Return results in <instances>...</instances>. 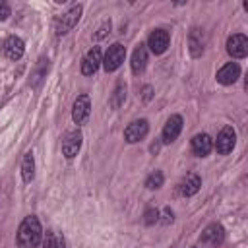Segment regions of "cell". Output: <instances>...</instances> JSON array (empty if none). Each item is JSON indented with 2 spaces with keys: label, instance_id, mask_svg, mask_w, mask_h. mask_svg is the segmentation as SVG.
<instances>
[{
  "label": "cell",
  "instance_id": "6da1fadb",
  "mask_svg": "<svg viewBox=\"0 0 248 248\" xmlns=\"http://www.w3.org/2000/svg\"><path fill=\"white\" fill-rule=\"evenodd\" d=\"M16 242H17V248H37L43 242V229L35 215H27L21 221Z\"/></svg>",
  "mask_w": 248,
  "mask_h": 248
},
{
  "label": "cell",
  "instance_id": "ac0fdd59",
  "mask_svg": "<svg viewBox=\"0 0 248 248\" xmlns=\"http://www.w3.org/2000/svg\"><path fill=\"white\" fill-rule=\"evenodd\" d=\"M211 149H213V140L207 134H196L192 138V151L198 157H205Z\"/></svg>",
  "mask_w": 248,
  "mask_h": 248
},
{
  "label": "cell",
  "instance_id": "e0dca14e",
  "mask_svg": "<svg viewBox=\"0 0 248 248\" xmlns=\"http://www.w3.org/2000/svg\"><path fill=\"white\" fill-rule=\"evenodd\" d=\"M132 72L136 74V76H140L143 70H145V66H147V48H145V45H138L136 48H134V52H132Z\"/></svg>",
  "mask_w": 248,
  "mask_h": 248
},
{
  "label": "cell",
  "instance_id": "7a4b0ae2",
  "mask_svg": "<svg viewBox=\"0 0 248 248\" xmlns=\"http://www.w3.org/2000/svg\"><path fill=\"white\" fill-rule=\"evenodd\" d=\"M79 16H81V6L79 4L72 6L66 14H62L60 17H56V21H54V33L56 35H64L70 29H74V25L79 21Z\"/></svg>",
  "mask_w": 248,
  "mask_h": 248
},
{
  "label": "cell",
  "instance_id": "ffe728a7",
  "mask_svg": "<svg viewBox=\"0 0 248 248\" xmlns=\"http://www.w3.org/2000/svg\"><path fill=\"white\" fill-rule=\"evenodd\" d=\"M43 246H45V248H64L66 242H64V236H62L60 232L48 231V232L45 234V238H43Z\"/></svg>",
  "mask_w": 248,
  "mask_h": 248
},
{
  "label": "cell",
  "instance_id": "44dd1931",
  "mask_svg": "<svg viewBox=\"0 0 248 248\" xmlns=\"http://www.w3.org/2000/svg\"><path fill=\"white\" fill-rule=\"evenodd\" d=\"M124 101H126V85H124V81H118L114 87V93L110 97V105H112V108H118Z\"/></svg>",
  "mask_w": 248,
  "mask_h": 248
},
{
  "label": "cell",
  "instance_id": "ba28073f",
  "mask_svg": "<svg viewBox=\"0 0 248 248\" xmlns=\"http://www.w3.org/2000/svg\"><path fill=\"white\" fill-rule=\"evenodd\" d=\"M227 52L232 58H244L248 54V39L242 33H234L227 39Z\"/></svg>",
  "mask_w": 248,
  "mask_h": 248
},
{
  "label": "cell",
  "instance_id": "603a6c76",
  "mask_svg": "<svg viewBox=\"0 0 248 248\" xmlns=\"http://www.w3.org/2000/svg\"><path fill=\"white\" fill-rule=\"evenodd\" d=\"M159 221V211L157 209H147L145 211V223L147 225H153V223H157Z\"/></svg>",
  "mask_w": 248,
  "mask_h": 248
},
{
  "label": "cell",
  "instance_id": "d6986e66",
  "mask_svg": "<svg viewBox=\"0 0 248 248\" xmlns=\"http://www.w3.org/2000/svg\"><path fill=\"white\" fill-rule=\"evenodd\" d=\"M21 176H23V182H31V180L35 178V159H33V151H27V153L23 155Z\"/></svg>",
  "mask_w": 248,
  "mask_h": 248
},
{
  "label": "cell",
  "instance_id": "5bb4252c",
  "mask_svg": "<svg viewBox=\"0 0 248 248\" xmlns=\"http://www.w3.org/2000/svg\"><path fill=\"white\" fill-rule=\"evenodd\" d=\"M188 46H190V54H192L194 58L202 56V52H203V48H205V35H203L202 29L194 27V29L190 31V35H188Z\"/></svg>",
  "mask_w": 248,
  "mask_h": 248
},
{
  "label": "cell",
  "instance_id": "30bf717a",
  "mask_svg": "<svg viewBox=\"0 0 248 248\" xmlns=\"http://www.w3.org/2000/svg\"><path fill=\"white\" fill-rule=\"evenodd\" d=\"M169 33L165 29H155L151 31L149 39H147V46L151 48L153 54H163L167 48H169Z\"/></svg>",
  "mask_w": 248,
  "mask_h": 248
},
{
  "label": "cell",
  "instance_id": "7c38bea8",
  "mask_svg": "<svg viewBox=\"0 0 248 248\" xmlns=\"http://www.w3.org/2000/svg\"><path fill=\"white\" fill-rule=\"evenodd\" d=\"M180 132H182V116H180V114H172V116L165 122V128H163V141H165V143L174 141Z\"/></svg>",
  "mask_w": 248,
  "mask_h": 248
},
{
  "label": "cell",
  "instance_id": "9a60e30c",
  "mask_svg": "<svg viewBox=\"0 0 248 248\" xmlns=\"http://www.w3.org/2000/svg\"><path fill=\"white\" fill-rule=\"evenodd\" d=\"M200 186H202V178H200L196 172H190V174H186V178L178 184V192H180V196L190 198V196L198 194Z\"/></svg>",
  "mask_w": 248,
  "mask_h": 248
},
{
  "label": "cell",
  "instance_id": "8fae6325",
  "mask_svg": "<svg viewBox=\"0 0 248 248\" xmlns=\"http://www.w3.org/2000/svg\"><path fill=\"white\" fill-rule=\"evenodd\" d=\"M2 52H4L10 60H19V58L23 56V52H25V45H23V41H21L19 37L12 35V37H8V39L2 43Z\"/></svg>",
  "mask_w": 248,
  "mask_h": 248
},
{
  "label": "cell",
  "instance_id": "9c48e42d",
  "mask_svg": "<svg viewBox=\"0 0 248 248\" xmlns=\"http://www.w3.org/2000/svg\"><path fill=\"white\" fill-rule=\"evenodd\" d=\"M101 64H103L101 48H99V46H93V48L87 50V54H85L83 60H81V74H83V76H93V74L99 70Z\"/></svg>",
  "mask_w": 248,
  "mask_h": 248
},
{
  "label": "cell",
  "instance_id": "2e32d148",
  "mask_svg": "<svg viewBox=\"0 0 248 248\" xmlns=\"http://www.w3.org/2000/svg\"><path fill=\"white\" fill-rule=\"evenodd\" d=\"M225 240V229L219 225V223H211L205 227V231L202 232V242H207V244H221Z\"/></svg>",
  "mask_w": 248,
  "mask_h": 248
},
{
  "label": "cell",
  "instance_id": "3957f363",
  "mask_svg": "<svg viewBox=\"0 0 248 248\" xmlns=\"http://www.w3.org/2000/svg\"><path fill=\"white\" fill-rule=\"evenodd\" d=\"M124 56H126V48L120 45V43H114L108 46L105 58H103V68L107 72H114L120 68V64L124 62Z\"/></svg>",
  "mask_w": 248,
  "mask_h": 248
},
{
  "label": "cell",
  "instance_id": "d4e9b609",
  "mask_svg": "<svg viewBox=\"0 0 248 248\" xmlns=\"http://www.w3.org/2000/svg\"><path fill=\"white\" fill-rule=\"evenodd\" d=\"M163 223H172V211L169 207L163 209Z\"/></svg>",
  "mask_w": 248,
  "mask_h": 248
},
{
  "label": "cell",
  "instance_id": "484cf974",
  "mask_svg": "<svg viewBox=\"0 0 248 248\" xmlns=\"http://www.w3.org/2000/svg\"><path fill=\"white\" fill-rule=\"evenodd\" d=\"M107 29H110V23H108V21H107V23H105V25L99 29V33L95 35V39H101V37H105V35H107Z\"/></svg>",
  "mask_w": 248,
  "mask_h": 248
},
{
  "label": "cell",
  "instance_id": "52a82bcc",
  "mask_svg": "<svg viewBox=\"0 0 248 248\" xmlns=\"http://www.w3.org/2000/svg\"><path fill=\"white\" fill-rule=\"evenodd\" d=\"M234 143H236V132H234V128H232V126H225V128L219 132V136H217L215 149H217V153L227 155V153L232 151Z\"/></svg>",
  "mask_w": 248,
  "mask_h": 248
},
{
  "label": "cell",
  "instance_id": "4fadbf2b",
  "mask_svg": "<svg viewBox=\"0 0 248 248\" xmlns=\"http://www.w3.org/2000/svg\"><path fill=\"white\" fill-rule=\"evenodd\" d=\"M238 78H240V66L236 62H229L217 72V81L223 85H232Z\"/></svg>",
  "mask_w": 248,
  "mask_h": 248
},
{
  "label": "cell",
  "instance_id": "277c9868",
  "mask_svg": "<svg viewBox=\"0 0 248 248\" xmlns=\"http://www.w3.org/2000/svg\"><path fill=\"white\" fill-rule=\"evenodd\" d=\"M89 112H91V101H89V95L81 93L76 97L74 105H72V118L76 124H85L87 118H89Z\"/></svg>",
  "mask_w": 248,
  "mask_h": 248
},
{
  "label": "cell",
  "instance_id": "5b68a950",
  "mask_svg": "<svg viewBox=\"0 0 248 248\" xmlns=\"http://www.w3.org/2000/svg\"><path fill=\"white\" fill-rule=\"evenodd\" d=\"M81 141H83L81 132L79 130H70L62 140V155L66 159H74L78 155V151L81 149Z\"/></svg>",
  "mask_w": 248,
  "mask_h": 248
},
{
  "label": "cell",
  "instance_id": "8992f818",
  "mask_svg": "<svg viewBox=\"0 0 248 248\" xmlns=\"http://www.w3.org/2000/svg\"><path fill=\"white\" fill-rule=\"evenodd\" d=\"M147 132H149L147 120H145V118H140V120H134V122H130V124L126 126V130H124V140H126L128 143H138L140 140H143V138L147 136Z\"/></svg>",
  "mask_w": 248,
  "mask_h": 248
},
{
  "label": "cell",
  "instance_id": "7402d4cb",
  "mask_svg": "<svg viewBox=\"0 0 248 248\" xmlns=\"http://www.w3.org/2000/svg\"><path fill=\"white\" fill-rule=\"evenodd\" d=\"M163 180H165L163 172H161V170H155V172H151V174L145 178V186H147L149 190H157V188L163 186Z\"/></svg>",
  "mask_w": 248,
  "mask_h": 248
},
{
  "label": "cell",
  "instance_id": "cb8c5ba5",
  "mask_svg": "<svg viewBox=\"0 0 248 248\" xmlns=\"http://www.w3.org/2000/svg\"><path fill=\"white\" fill-rule=\"evenodd\" d=\"M8 16H10V6L4 0H0V21H4Z\"/></svg>",
  "mask_w": 248,
  "mask_h": 248
}]
</instances>
